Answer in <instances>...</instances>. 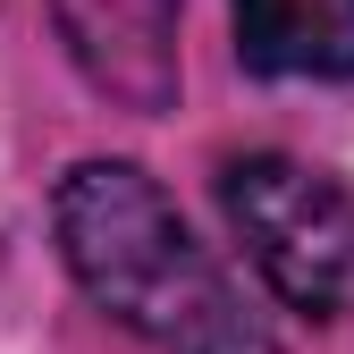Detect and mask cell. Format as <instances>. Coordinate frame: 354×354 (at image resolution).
Instances as JSON below:
<instances>
[{
	"label": "cell",
	"mask_w": 354,
	"mask_h": 354,
	"mask_svg": "<svg viewBox=\"0 0 354 354\" xmlns=\"http://www.w3.org/2000/svg\"><path fill=\"white\" fill-rule=\"evenodd\" d=\"M59 253L76 287L160 354H279L236 279L186 236L177 203L136 160H84L59 177Z\"/></svg>",
	"instance_id": "obj_1"
},
{
	"label": "cell",
	"mask_w": 354,
	"mask_h": 354,
	"mask_svg": "<svg viewBox=\"0 0 354 354\" xmlns=\"http://www.w3.org/2000/svg\"><path fill=\"white\" fill-rule=\"evenodd\" d=\"M219 211L245 236L253 270L295 313L337 321L354 313V186L329 169H304L287 152H245L219 169Z\"/></svg>",
	"instance_id": "obj_2"
},
{
	"label": "cell",
	"mask_w": 354,
	"mask_h": 354,
	"mask_svg": "<svg viewBox=\"0 0 354 354\" xmlns=\"http://www.w3.org/2000/svg\"><path fill=\"white\" fill-rule=\"evenodd\" d=\"M68 59L127 110L177 102V0H51Z\"/></svg>",
	"instance_id": "obj_3"
},
{
	"label": "cell",
	"mask_w": 354,
	"mask_h": 354,
	"mask_svg": "<svg viewBox=\"0 0 354 354\" xmlns=\"http://www.w3.org/2000/svg\"><path fill=\"white\" fill-rule=\"evenodd\" d=\"M236 42L261 76H354V0H236Z\"/></svg>",
	"instance_id": "obj_4"
}]
</instances>
